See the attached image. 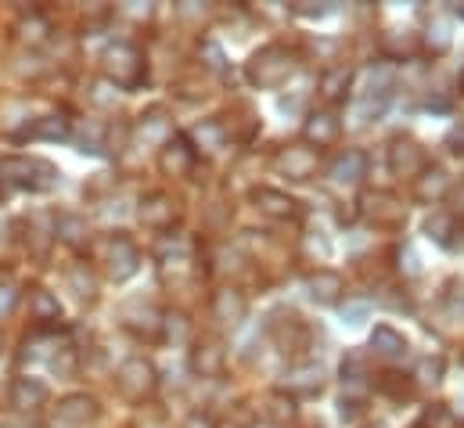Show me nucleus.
I'll return each instance as SVG.
<instances>
[{
	"label": "nucleus",
	"mask_w": 464,
	"mask_h": 428,
	"mask_svg": "<svg viewBox=\"0 0 464 428\" xmlns=\"http://www.w3.org/2000/svg\"><path fill=\"white\" fill-rule=\"evenodd\" d=\"M296 69H299V62H296V55L288 47L267 44V47L253 51V58L245 62V80L256 90H278L296 76Z\"/></svg>",
	"instance_id": "obj_1"
},
{
	"label": "nucleus",
	"mask_w": 464,
	"mask_h": 428,
	"mask_svg": "<svg viewBox=\"0 0 464 428\" xmlns=\"http://www.w3.org/2000/svg\"><path fill=\"white\" fill-rule=\"evenodd\" d=\"M90 249H94L101 270H105L112 281H126V278H133L137 267H141V253H137V245H133L126 235H105V238L94 242Z\"/></svg>",
	"instance_id": "obj_2"
},
{
	"label": "nucleus",
	"mask_w": 464,
	"mask_h": 428,
	"mask_svg": "<svg viewBox=\"0 0 464 428\" xmlns=\"http://www.w3.org/2000/svg\"><path fill=\"white\" fill-rule=\"evenodd\" d=\"M0 176L8 184L22 187V191H51L58 184V169L44 158H33V155H12L0 162Z\"/></svg>",
	"instance_id": "obj_3"
},
{
	"label": "nucleus",
	"mask_w": 464,
	"mask_h": 428,
	"mask_svg": "<svg viewBox=\"0 0 464 428\" xmlns=\"http://www.w3.org/2000/svg\"><path fill=\"white\" fill-rule=\"evenodd\" d=\"M357 212L378 231H400L407 224V205L392 191H367L357 201Z\"/></svg>",
	"instance_id": "obj_4"
},
{
	"label": "nucleus",
	"mask_w": 464,
	"mask_h": 428,
	"mask_svg": "<svg viewBox=\"0 0 464 428\" xmlns=\"http://www.w3.org/2000/svg\"><path fill=\"white\" fill-rule=\"evenodd\" d=\"M101 73L108 76L112 87H137L141 76H144V55L133 47V44H112L105 55H101Z\"/></svg>",
	"instance_id": "obj_5"
},
{
	"label": "nucleus",
	"mask_w": 464,
	"mask_h": 428,
	"mask_svg": "<svg viewBox=\"0 0 464 428\" xmlns=\"http://www.w3.org/2000/svg\"><path fill=\"white\" fill-rule=\"evenodd\" d=\"M385 166H389L392 176L414 180V176L428 166V155H425L421 141H414L410 133H396V137L389 141V148H385Z\"/></svg>",
	"instance_id": "obj_6"
},
{
	"label": "nucleus",
	"mask_w": 464,
	"mask_h": 428,
	"mask_svg": "<svg viewBox=\"0 0 464 428\" xmlns=\"http://www.w3.org/2000/svg\"><path fill=\"white\" fill-rule=\"evenodd\" d=\"M116 385H119V392H123L126 399H133V403L151 399V396H155V385H159L155 364H151V360H144V356H130V360L119 367Z\"/></svg>",
	"instance_id": "obj_7"
},
{
	"label": "nucleus",
	"mask_w": 464,
	"mask_h": 428,
	"mask_svg": "<svg viewBox=\"0 0 464 428\" xmlns=\"http://www.w3.org/2000/svg\"><path fill=\"white\" fill-rule=\"evenodd\" d=\"M317 169H321V155L314 148H306V144H285L274 155V173L285 176V180L303 184V180L317 176Z\"/></svg>",
	"instance_id": "obj_8"
},
{
	"label": "nucleus",
	"mask_w": 464,
	"mask_h": 428,
	"mask_svg": "<svg viewBox=\"0 0 464 428\" xmlns=\"http://www.w3.org/2000/svg\"><path fill=\"white\" fill-rule=\"evenodd\" d=\"M209 310H212V321H216L219 328H238V324L249 317V299H245V292H242V288L223 285V288H216V292H212Z\"/></svg>",
	"instance_id": "obj_9"
},
{
	"label": "nucleus",
	"mask_w": 464,
	"mask_h": 428,
	"mask_svg": "<svg viewBox=\"0 0 464 428\" xmlns=\"http://www.w3.org/2000/svg\"><path fill=\"white\" fill-rule=\"evenodd\" d=\"M253 205H256L260 217H267V220H274V224H292V220H299V201H296L288 191H281V187H256V191H253Z\"/></svg>",
	"instance_id": "obj_10"
},
{
	"label": "nucleus",
	"mask_w": 464,
	"mask_h": 428,
	"mask_svg": "<svg viewBox=\"0 0 464 428\" xmlns=\"http://www.w3.org/2000/svg\"><path fill=\"white\" fill-rule=\"evenodd\" d=\"M342 137V119L331 108H317L303 119V144L306 148H335Z\"/></svg>",
	"instance_id": "obj_11"
},
{
	"label": "nucleus",
	"mask_w": 464,
	"mask_h": 428,
	"mask_svg": "<svg viewBox=\"0 0 464 428\" xmlns=\"http://www.w3.org/2000/svg\"><path fill=\"white\" fill-rule=\"evenodd\" d=\"M328 180L335 184V187H360L364 180H367V155L360 151V148H346V151H339L335 158H331V166H328Z\"/></svg>",
	"instance_id": "obj_12"
},
{
	"label": "nucleus",
	"mask_w": 464,
	"mask_h": 428,
	"mask_svg": "<svg viewBox=\"0 0 464 428\" xmlns=\"http://www.w3.org/2000/svg\"><path fill=\"white\" fill-rule=\"evenodd\" d=\"M223 367H227V349H223V342H219L216 335L194 338V346H191V371H194L198 378H219Z\"/></svg>",
	"instance_id": "obj_13"
},
{
	"label": "nucleus",
	"mask_w": 464,
	"mask_h": 428,
	"mask_svg": "<svg viewBox=\"0 0 464 428\" xmlns=\"http://www.w3.org/2000/svg\"><path fill=\"white\" fill-rule=\"evenodd\" d=\"M137 217H141V224H144L148 231H169V227L176 224V201H173V194H166V191H148V194L141 198Z\"/></svg>",
	"instance_id": "obj_14"
},
{
	"label": "nucleus",
	"mask_w": 464,
	"mask_h": 428,
	"mask_svg": "<svg viewBox=\"0 0 464 428\" xmlns=\"http://www.w3.org/2000/svg\"><path fill=\"white\" fill-rule=\"evenodd\" d=\"M187 144L194 148V155H223L230 148V130L219 119H202L187 133Z\"/></svg>",
	"instance_id": "obj_15"
},
{
	"label": "nucleus",
	"mask_w": 464,
	"mask_h": 428,
	"mask_svg": "<svg viewBox=\"0 0 464 428\" xmlns=\"http://www.w3.org/2000/svg\"><path fill=\"white\" fill-rule=\"evenodd\" d=\"M425 235H428L435 245H443V249H457V245L464 242V220L453 217L450 209H435L432 217L425 220Z\"/></svg>",
	"instance_id": "obj_16"
},
{
	"label": "nucleus",
	"mask_w": 464,
	"mask_h": 428,
	"mask_svg": "<svg viewBox=\"0 0 464 428\" xmlns=\"http://www.w3.org/2000/svg\"><path fill=\"white\" fill-rule=\"evenodd\" d=\"M194 148L187 144V137H169L162 148H159V169L166 176H187L191 166H194Z\"/></svg>",
	"instance_id": "obj_17"
},
{
	"label": "nucleus",
	"mask_w": 464,
	"mask_h": 428,
	"mask_svg": "<svg viewBox=\"0 0 464 428\" xmlns=\"http://www.w3.org/2000/svg\"><path fill=\"white\" fill-rule=\"evenodd\" d=\"M306 295H310V303H317V306H339L342 295H346V281H342V274H335V270H314V274L306 278Z\"/></svg>",
	"instance_id": "obj_18"
},
{
	"label": "nucleus",
	"mask_w": 464,
	"mask_h": 428,
	"mask_svg": "<svg viewBox=\"0 0 464 428\" xmlns=\"http://www.w3.org/2000/svg\"><path fill=\"white\" fill-rule=\"evenodd\" d=\"M98 417V403L90 396H65L55 407V428H87Z\"/></svg>",
	"instance_id": "obj_19"
},
{
	"label": "nucleus",
	"mask_w": 464,
	"mask_h": 428,
	"mask_svg": "<svg viewBox=\"0 0 464 428\" xmlns=\"http://www.w3.org/2000/svg\"><path fill=\"white\" fill-rule=\"evenodd\" d=\"M371 353H374L378 360H385V364H400V360L410 353V342H407V335L396 331L392 324H378V328L371 331Z\"/></svg>",
	"instance_id": "obj_20"
},
{
	"label": "nucleus",
	"mask_w": 464,
	"mask_h": 428,
	"mask_svg": "<svg viewBox=\"0 0 464 428\" xmlns=\"http://www.w3.org/2000/svg\"><path fill=\"white\" fill-rule=\"evenodd\" d=\"M410 184H414V198L425 201V205H435L450 194V176H446L443 166H425Z\"/></svg>",
	"instance_id": "obj_21"
},
{
	"label": "nucleus",
	"mask_w": 464,
	"mask_h": 428,
	"mask_svg": "<svg viewBox=\"0 0 464 428\" xmlns=\"http://www.w3.org/2000/svg\"><path fill=\"white\" fill-rule=\"evenodd\" d=\"M353 80H357V73H353L349 65H331V69H324V73H321L317 94H321L328 105H339V101H346V98H349Z\"/></svg>",
	"instance_id": "obj_22"
},
{
	"label": "nucleus",
	"mask_w": 464,
	"mask_h": 428,
	"mask_svg": "<svg viewBox=\"0 0 464 428\" xmlns=\"http://www.w3.org/2000/svg\"><path fill=\"white\" fill-rule=\"evenodd\" d=\"M288 381H285V392L288 396H314V392H321V385H324V371H321V364H314V360H303V364H292L288 367V374H285Z\"/></svg>",
	"instance_id": "obj_23"
},
{
	"label": "nucleus",
	"mask_w": 464,
	"mask_h": 428,
	"mask_svg": "<svg viewBox=\"0 0 464 428\" xmlns=\"http://www.w3.org/2000/svg\"><path fill=\"white\" fill-rule=\"evenodd\" d=\"M55 238L65 242L69 249H90V242H94L90 224L83 217H76V212H62V217L55 220Z\"/></svg>",
	"instance_id": "obj_24"
},
{
	"label": "nucleus",
	"mask_w": 464,
	"mask_h": 428,
	"mask_svg": "<svg viewBox=\"0 0 464 428\" xmlns=\"http://www.w3.org/2000/svg\"><path fill=\"white\" fill-rule=\"evenodd\" d=\"M12 403H15L19 410H37V407L47 403V385H44L40 378H15V385H12Z\"/></svg>",
	"instance_id": "obj_25"
},
{
	"label": "nucleus",
	"mask_w": 464,
	"mask_h": 428,
	"mask_svg": "<svg viewBox=\"0 0 464 428\" xmlns=\"http://www.w3.org/2000/svg\"><path fill=\"white\" fill-rule=\"evenodd\" d=\"M439 313L450 321V324H464V281L460 278H450L439 292Z\"/></svg>",
	"instance_id": "obj_26"
},
{
	"label": "nucleus",
	"mask_w": 464,
	"mask_h": 428,
	"mask_svg": "<svg viewBox=\"0 0 464 428\" xmlns=\"http://www.w3.org/2000/svg\"><path fill=\"white\" fill-rule=\"evenodd\" d=\"M367 378H371L367 353H364V349H349V353L342 356V385L353 389V392H360V389L367 385Z\"/></svg>",
	"instance_id": "obj_27"
},
{
	"label": "nucleus",
	"mask_w": 464,
	"mask_h": 428,
	"mask_svg": "<svg viewBox=\"0 0 464 428\" xmlns=\"http://www.w3.org/2000/svg\"><path fill=\"white\" fill-rule=\"evenodd\" d=\"M267 421H271L274 428H285V424L296 421V399H292L285 389L267 396Z\"/></svg>",
	"instance_id": "obj_28"
},
{
	"label": "nucleus",
	"mask_w": 464,
	"mask_h": 428,
	"mask_svg": "<svg viewBox=\"0 0 464 428\" xmlns=\"http://www.w3.org/2000/svg\"><path fill=\"white\" fill-rule=\"evenodd\" d=\"M417 51H421V33L396 30L385 37V55H392V58H414Z\"/></svg>",
	"instance_id": "obj_29"
},
{
	"label": "nucleus",
	"mask_w": 464,
	"mask_h": 428,
	"mask_svg": "<svg viewBox=\"0 0 464 428\" xmlns=\"http://www.w3.org/2000/svg\"><path fill=\"white\" fill-rule=\"evenodd\" d=\"M443 374H446V360L443 356H421L417 364H414V381L421 385V389H435L439 381H443Z\"/></svg>",
	"instance_id": "obj_30"
},
{
	"label": "nucleus",
	"mask_w": 464,
	"mask_h": 428,
	"mask_svg": "<svg viewBox=\"0 0 464 428\" xmlns=\"http://www.w3.org/2000/svg\"><path fill=\"white\" fill-rule=\"evenodd\" d=\"M141 133L148 137V144H159L162 148L169 141V133H173L169 123H166V112L162 108H151L148 116H141Z\"/></svg>",
	"instance_id": "obj_31"
},
{
	"label": "nucleus",
	"mask_w": 464,
	"mask_h": 428,
	"mask_svg": "<svg viewBox=\"0 0 464 428\" xmlns=\"http://www.w3.org/2000/svg\"><path fill=\"white\" fill-rule=\"evenodd\" d=\"M30 306H33V317H37V321H44V324H51V321H58V317H62L58 299H55L51 292H44V288H37V292L30 295Z\"/></svg>",
	"instance_id": "obj_32"
},
{
	"label": "nucleus",
	"mask_w": 464,
	"mask_h": 428,
	"mask_svg": "<svg viewBox=\"0 0 464 428\" xmlns=\"http://www.w3.org/2000/svg\"><path fill=\"white\" fill-rule=\"evenodd\" d=\"M421 47L432 51V55H443V51L450 47V26H446V19H435V22L428 26V33L421 37Z\"/></svg>",
	"instance_id": "obj_33"
},
{
	"label": "nucleus",
	"mask_w": 464,
	"mask_h": 428,
	"mask_svg": "<svg viewBox=\"0 0 464 428\" xmlns=\"http://www.w3.org/2000/svg\"><path fill=\"white\" fill-rule=\"evenodd\" d=\"M417 428H460V424H457V417H453L450 407L435 403V407H428V410L421 414V424H417Z\"/></svg>",
	"instance_id": "obj_34"
},
{
	"label": "nucleus",
	"mask_w": 464,
	"mask_h": 428,
	"mask_svg": "<svg viewBox=\"0 0 464 428\" xmlns=\"http://www.w3.org/2000/svg\"><path fill=\"white\" fill-rule=\"evenodd\" d=\"M65 133H69V119H62V116H47L33 126V137H47V141H58Z\"/></svg>",
	"instance_id": "obj_35"
},
{
	"label": "nucleus",
	"mask_w": 464,
	"mask_h": 428,
	"mask_svg": "<svg viewBox=\"0 0 464 428\" xmlns=\"http://www.w3.org/2000/svg\"><path fill=\"white\" fill-rule=\"evenodd\" d=\"M292 12H296V15H303V19H324V15H331V12H335V4H317V0H299V4H292Z\"/></svg>",
	"instance_id": "obj_36"
},
{
	"label": "nucleus",
	"mask_w": 464,
	"mask_h": 428,
	"mask_svg": "<svg viewBox=\"0 0 464 428\" xmlns=\"http://www.w3.org/2000/svg\"><path fill=\"white\" fill-rule=\"evenodd\" d=\"M306 249H310V253H317V260H321V263L331 256V245L321 238V231H317V238H314V235H306Z\"/></svg>",
	"instance_id": "obj_37"
},
{
	"label": "nucleus",
	"mask_w": 464,
	"mask_h": 428,
	"mask_svg": "<svg viewBox=\"0 0 464 428\" xmlns=\"http://www.w3.org/2000/svg\"><path fill=\"white\" fill-rule=\"evenodd\" d=\"M446 148H450L453 155H464V123H460V126H453V130L446 133Z\"/></svg>",
	"instance_id": "obj_38"
},
{
	"label": "nucleus",
	"mask_w": 464,
	"mask_h": 428,
	"mask_svg": "<svg viewBox=\"0 0 464 428\" xmlns=\"http://www.w3.org/2000/svg\"><path fill=\"white\" fill-rule=\"evenodd\" d=\"M342 313H346V321H349V324H360V321L367 317V303H349Z\"/></svg>",
	"instance_id": "obj_39"
},
{
	"label": "nucleus",
	"mask_w": 464,
	"mask_h": 428,
	"mask_svg": "<svg viewBox=\"0 0 464 428\" xmlns=\"http://www.w3.org/2000/svg\"><path fill=\"white\" fill-rule=\"evenodd\" d=\"M205 55H209V62H205V65L219 73V69H223V55H219V47H216V44H205Z\"/></svg>",
	"instance_id": "obj_40"
},
{
	"label": "nucleus",
	"mask_w": 464,
	"mask_h": 428,
	"mask_svg": "<svg viewBox=\"0 0 464 428\" xmlns=\"http://www.w3.org/2000/svg\"><path fill=\"white\" fill-rule=\"evenodd\" d=\"M212 428H253L249 421H242V417H227V421H216Z\"/></svg>",
	"instance_id": "obj_41"
},
{
	"label": "nucleus",
	"mask_w": 464,
	"mask_h": 428,
	"mask_svg": "<svg viewBox=\"0 0 464 428\" xmlns=\"http://www.w3.org/2000/svg\"><path fill=\"white\" fill-rule=\"evenodd\" d=\"M460 94H464V69H460Z\"/></svg>",
	"instance_id": "obj_42"
},
{
	"label": "nucleus",
	"mask_w": 464,
	"mask_h": 428,
	"mask_svg": "<svg viewBox=\"0 0 464 428\" xmlns=\"http://www.w3.org/2000/svg\"><path fill=\"white\" fill-rule=\"evenodd\" d=\"M457 15H460V19H464V4H460V8H457Z\"/></svg>",
	"instance_id": "obj_43"
}]
</instances>
